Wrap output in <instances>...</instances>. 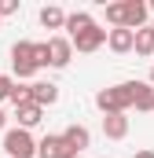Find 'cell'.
Wrapping results in <instances>:
<instances>
[{
	"label": "cell",
	"instance_id": "14",
	"mask_svg": "<svg viewBox=\"0 0 154 158\" xmlns=\"http://www.w3.org/2000/svg\"><path fill=\"white\" fill-rule=\"evenodd\" d=\"M107 44H110V52H117V55L132 52V30H107Z\"/></svg>",
	"mask_w": 154,
	"mask_h": 158
},
{
	"label": "cell",
	"instance_id": "7",
	"mask_svg": "<svg viewBox=\"0 0 154 158\" xmlns=\"http://www.w3.org/2000/svg\"><path fill=\"white\" fill-rule=\"evenodd\" d=\"M44 44H48V66L63 70V66L74 59V48H70V40H66V37H51V40H44Z\"/></svg>",
	"mask_w": 154,
	"mask_h": 158
},
{
	"label": "cell",
	"instance_id": "15",
	"mask_svg": "<svg viewBox=\"0 0 154 158\" xmlns=\"http://www.w3.org/2000/svg\"><path fill=\"white\" fill-rule=\"evenodd\" d=\"M132 48H136V55H154V30L151 26H140L132 33Z\"/></svg>",
	"mask_w": 154,
	"mask_h": 158
},
{
	"label": "cell",
	"instance_id": "20",
	"mask_svg": "<svg viewBox=\"0 0 154 158\" xmlns=\"http://www.w3.org/2000/svg\"><path fill=\"white\" fill-rule=\"evenodd\" d=\"M15 11H18V0H0V19H7Z\"/></svg>",
	"mask_w": 154,
	"mask_h": 158
},
{
	"label": "cell",
	"instance_id": "16",
	"mask_svg": "<svg viewBox=\"0 0 154 158\" xmlns=\"http://www.w3.org/2000/svg\"><path fill=\"white\" fill-rule=\"evenodd\" d=\"M40 22H44V30H63L66 11H63V7H55V4H48V7H40Z\"/></svg>",
	"mask_w": 154,
	"mask_h": 158
},
{
	"label": "cell",
	"instance_id": "8",
	"mask_svg": "<svg viewBox=\"0 0 154 158\" xmlns=\"http://www.w3.org/2000/svg\"><path fill=\"white\" fill-rule=\"evenodd\" d=\"M55 99H59V85H51V81H33L30 85V103H37L40 110L51 107Z\"/></svg>",
	"mask_w": 154,
	"mask_h": 158
},
{
	"label": "cell",
	"instance_id": "9",
	"mask_svg": "<svg viewBox=\"0 0 154 158\" xmlns=\"http://www.w3.org/2000/svg\"><path fill=\"white\" fill-rule=\"evenodd\" d=\"M59 136H63V143H66L70 151H77V155L92 143V132H88L84 125H70V129H66V132H59Z\"/></svg>",
	"mask_w": 154,
	"mask_h": 158
},
{
	"label": "cell",
	"instance_id": "12",
	"mask_svg": "<svg viewBox=\"0 0 154 158\" xmlns=\"http://www.w3.org/2000/svg\"><path fill=\"white\" fill-rule=\"evenodd\" d=\"M132 107L136 110H151L154 107V88L147 81H132Z\"/></svg>",
	"mask_w": 154,
	"mask_h": 158
},
{
	"label": "cell",
	"instance_id": "2",
	"mask_svg": "<svg viewBox=\"0 0 154 158\" xmlns=\"http://www.w3.org/2000/svg\"><path fill=\"white\" fill-rule=\"evenodd\" d=\"M95 107H99L103 114H125V110L132 107V81L99 88V92H95Z\"/></svg>",
	"mask_w": 154,
	"mask_h": 158
},
{
	"label": "cell",
	"instance_id": "6",
	"mask_svg": "<svg viewBox=\"0 0 154 158\" xmlns=\"http://www.w3.org/2000/svg\"><path fill=\"white\" fill-rule=\"evenodd\" d=\"M37 158H77V151H70V147L63 143L59 132H48V136L37 143Z\"/></svg>",
	"mask_w": 154,
	"mask_h": 158
},
{
	"label": "cell",
	"instance_id": "10",
	"mask_svg": "<svg viewBox=\"0 0 154 158\" xmlns=\"http://www.w3.org/2000/svg\"><path fill=\"white\" fill-rule=\"evenodd\" d=\"M40 114H44V110H40L37 103H18V107H15V121H18V129H26V132L40 121Z\"/></svg>",
	"mask_w": 154,
	"mask_h": 158
},
{
	"label": "cell",
	"instance_id": "4",
	"mask_svg": "<svg viewBox=\"0 0 154 158\" xmlns=\"http://www.w3.org/2000/svg\"><path fill=\"white\" fill-rule=\"evenodd\" d=\"M11 66L18 77H33L37 74V59H33V40H15L11 44Z\"/></svg>",
	"mask_w": 154,
	"mask_h": 158
},
{
	"label": "cell",
	"instance_id": "24",
	"mask_svg": "<svg viewBox=\"0 0 154 158\" xmlns=\"http://www.w3.org/2000/svg\"><path fill=\"white\" fill-rule=\"evenodd\" d=\"M151 30H154V22H151Z\"/></svg>",
	"mask_w": 154,
	"mask_h": 158
},
{
	"label": "cell",
	"instance_id": "1",
	"mask_svg": "<svg viewBox=\"0 0 154 158\" xmlns=\"http://www.w3.org/2000/svg\"><path fill=\"white\" fill-rule=\"evenodd\" d=\"M107 22H114V30H140L147 26V4L143 0H117L107 4Z\"/></svg>",
	"mask_w": 154,
	"mask_h": 158
},
{
	"label": "cell",
	"instance_id": "21",
	"mask_svg": "<svg viewBox=\"0 0 154 158\" xmlns=\"http://www.w3.org/2000/svg\"><path fill=\"white\" fill-rule=\"evenodd\" d=\"M136 158H154V151H136Z\"/></svg>",
	"mask_w": 154,
	"mask_h": 158
},
{
	"label": "cell",
	"instance_id": "17",
	"mask_svg": "<svg viewBox=\"0 0 154 158\" xmlns=\"http://www.w3.org/2000/svg\"><path fill=\"white\" fill-rule=\"evenodd\" d=\"M11 103L18 107V103H30V85H15L11 88Z\"/></svg>",
	"mask_w": 154,
	"mask_h": 158
},
{
	"label": "cell",
	"instance_id": "25",
	"mask_svg": "<svg viewBox=\"0 0 154 158\" xmlns=\"http://www.w3.org/2000/svg\"><path fill=\"white\" fill-rule=\"evenodd\" d=\"M151 110H154V107H151Z\"/></svg>",
	"mask_w": 154,
	"mask_h": 158
},
{
	"label": "cell",
	"instance_id": "5",
	"mask_svg": "<svg viewBox=\"0 0 154 158\" xmlns=\"http://www.w3.org/2000/svg\"><path fill=\"white\" fill-rule=\"evenodd\" d=\"M103 44H107V30H99V26H88L84 33L70 37V48L81 52V55H92V52H95V48H103Z\"/></svg>",
	"mask_w": 154,
	"mask_h": 158
},
{
	"label": "cell",
	"instance_id": "11",
	"mask_svg": "<svg viewBox=\"0 0 154 158\" xmlns=\"http://www.w3.org/2000/svg\"><path fill=\"white\" fill-rule=\"evenodd\" d=\"M103 132H107V140H125L128 136V118L125 114H107L103 118Z\"/></svg>",
	"mask_w": 154,
	"mask_h": 158
},
{
	"label": "cell",
	"instance_id": "13",
	"mask_svg": "<svg viewBox=\"0 0 154 158\" xmlns=\"http://www.w3.org/2000/svg\"><path fill=\"white\" fill-rule=\"evenodd\" d=\"M88 26H95L88 11H74V15H66V22H63V30H66V40H70V37H77V33H84Z\"/></svg>",
	"mask_w": 154,
	"mask_h": 158
},
{
	"label": "cell",
	"instance_id": "3",
	"mask_svg": "<svg viewBox=\"0 0 154 158\" xmlns=\"http://www.w3.org/2000/svg\"><path fill=\"white\" fill-rule=\"evenodd\" d=\"M4 151H7V158H33L37 155V140L26 132V129H7L4 132Z\"/></svg>",
	"mask_w": 154,
	"mask_h": 158
},
{
	"label": "cell",
	"instance_id": "23",
	"mask_svg": "<svg viewBox=\"0 0 154 158\" xmlns=\"http://www.w3.org/2000/svg\"><path fill=\"white\" fill-rule=\"evenodd\" d=\"M147 85H151V88H154V66H151V81H147Z\"/></svg>",
	"mask_w": 154,
	"mask_h": 158
},
{
	"label": "cell",
	"instance_id": "22",
	"mask_svg": "<svg viewBox=\"0 0 154 158\" xmlns=\"http://www.w3.org/2000/svg\"><path fill=\"white\" fill-rule=\"evenodd\" d=\"M4 125H7V114H4V110H0V129H4Z\"/></svg>",
	"mask_w": 154,
	"mask_h": 158
},
{
	"label": "cell",
	"instance_id": "19",
	"mask_svg": "<svg viewBox=\"0 0 154 158\" xmlns=\"http://www.w3.org/2000/svg\"><path fill=\"white\" fill-rule=\"evenodd\" d=\"M33 59H37V70L48 66V44H33Z\"/></svg>",
	"mask_w": 154,
	"mask_h": 158
},
{
	"label": "cell",
	"instance_id": "18",
	"mask_svg": "<svg viewBox=\"0 0 154 158\" xmlns=\"http://www.w3.org/2000/svg\"><path fill=\"white\" fill-rule=\"evenodd\" d=\"M11 88H15V77L0 74V99H11Z\"/></svg>",
	"mask_w": 154,
	"mask_h": 158
}]
</instances>
